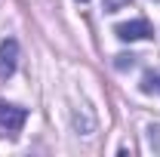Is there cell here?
<instances>
[{"label": "cell", "mask_w": 160, "mask_h": 157, "mask_svg": "<svg viewBox=\"0 0 160 157\" xmlns=\"http://www.w3.org/2000/svg\"><path fill=\"white\" fill-rule=\"evenodd\" d=\"M25 120H28V111L19 108V105H12V102H0V126L6 129V133H22V126H25Z\"/></svg>", "instance_id": "obj_1"}, {"label": "cell", "mask_w": 160, "mask_h": 157, "mask_svg": "<svg viewBox=\"0 0 160 157\" xmlns=\"http://www.w3.org/2000/svg\"><path fill=\"white\" fill-rule=\"evenodd\" d=\"M16 65H19V40L6 37L0 43V77H12L16 74Z\"/></svg>", "instance_id": "obj_2"}, {"label": "cell", "mask_w": 160, "mask_h": 157, "mask_svg": "<svg viewBox=\"0 0 160 157\" xmlns=\"http://www.w3.org/2000/svg\"><path fill=\"white\" fill-rule=\"evenodd\" d=\"M114 34H117L120 40H126V43H132V40H148L154 31H151L148 19H132V22L117 25V28H114Z\"/></svg>", "instance_id": "obj_3"}, {"label": "cell", "mask_w": 160, "mask_h": 157, "mask_svg": "<svg viewBox=\"0 0 160 157\" xmlns=\"http://www.w3.org/2000/svg\"><path fill=\"white\" fill-rule=\"evenodd\" d=\"M157 89V74H145L142 80V93H154Z\"/></svg>", "instance_id": "obj_4"}, {"label": "cell", "mask_w": 160, "mask_h": 157, "mask_svg": "<svg viewBox=\"0 0 160 157\" xmlns=\"http://www.w3.org/2000/svg\"><path fill=\"white\" fill-rule=\"evenodd\" d=\"M129 0H105V13H117V9H123Z\"/></svg>", "instance_id": "obj_5"}, {"label": "cell", "mask_w": 160, "mask_h": 157, "mask_svg": "<svg viewBox=\"0 0 160 157\" xmlns=\"http://www.w3.org/2000/svg\"><path fill=\"white\" fill-rule=\"evenodd\" d=\"M136 56H117V68H132Z\"/></svg>", "instance_id": "obj_6"}, {"label": "cell", "mask_w": 160, "mask_h": 157, "mask_svg": "<svg viewBox=\"0 0 160 157\" xmlns=\"http://www.w3.org/2000/svg\"><path fill=\"white\" fill-rule=\"evenodd\" d=\"M157 93H160V77H157Z\"/></svg>", "instance_id": "obj_7"}]
</instances>
